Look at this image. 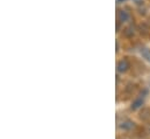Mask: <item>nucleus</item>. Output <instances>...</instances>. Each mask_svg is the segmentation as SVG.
I'll use <instances>...</instances> for the list:
<instances>
[{
  "instance_id": "nucleus-1",
  "label": "nucleus",
  "mask_w": 150,
  "mask_h": 139,
  "mask_svg": "<svg viewBox=\"0 0 150 139\" xmlns=\"http://www.w3.org/2000/svg\"><path fill=\"white\" fill-rule=\"evenodd\" d=\"M130 68V62H129V60L128 59H121L119 62H117V64H116V70H117V72H120V74H123V72H127L128 70Z\"/></svg>"
},
{
  "instance_id": "nucleus-2",
  "label": "nucleus",
  "mask_w": 150,
  "mask_h": 139,
  "mask_svg": "<svg viewBox=\"0 0 150 139\" xmlns=\"http://www.w3.org/2000/svg\"><path fill=\"white\" fill-rule=\"evenodd\" d=\"M136 90H137V85H136L135 83H133V82H129V83L126 85L125 91H123V94H125V96H126L125 101L128 100V98H130V97L136 92Z\"/></svg>"
},
{
  "instance_id": "nucleus-3",
  "label": "nucleus",
  "mask_w": 150,
  "mask_h": 139,
  "mask_svg": "<svg viewBox=\"0 0 150 139\" xmlns=\"http://www.w3.org/2000/svg\"><path fill=\"white\" fill-rule=\"evenodd\" d=\"M116 19H117L119 22L123 24V22H127V21L130 19V16H129V14H128L127 11H125V9H120V8H119L117 12H116Z\"/></svg>"
},
{
  "instance_id": "nucleus-4",
  "label": "nucleus",
  "mask_w": 150,
  "mask_h": 139,
  "mask_svg": "<svg viewBox=\"0 0 150 139\" xmlns=\"http://www.w3.org/2000/svg\"><path fill=\"white\" fill-rule=\"evenodd\" d=\"M136 29H137V32L140 33V35H142V36H148V35L150 34V27L147 22H141V24H139L137 27H136Z\"/></svg>"
},
{
  "instance_id": "nucleus-5",
  "label": "nucleus",
  "mask_w": 150,
  "mask_h": 139,
  "mask_svg": "<svg viewBox=\"0 0 150 139\" xmlns=\"http://www.w3.org/2000/svg\"><path fill=\"white\" fill-rule=\"evenodd\" d=\"M119 128H120L121 130H123V131H130V130H133V129L135 128V123L132 122V120H129V119H126V120H123V122L119 125Z\"/></svg>"
},
{
  "instance_id": "nucleus-6",
  "label": "nucleus",
  "mask_w": 150,
  "mask_h": 139,
  "mask_svg": "<svg viewBox=\"0 0 150 139\" xmlns=\"http://www.w3.org/2000/svg\"><path fill=\"white\" fill-rule=\"evenodd\" d=\"M136 28L134 27V26H127L126 28H123V32H122V35L125 36V37H127V39H132L135 33H136Z\"/></svg>"
},
{
  "instance_id": "nucleus-7",
  "label": "nucleus",
  "mask_w": 150,
  "mask_h": 139,
  "mask_svg": "<svg viewBox=\"0 0 150 139\" xmlns=\"http://www.w3.org/2000/svg\"><path fill=\"white\" fill-rule=\"evenodd\" d=\"M139 118L142 122H148L150 119V107H142V110L139 113Z\"/></svg>"
},
{
  "instance_id": "nucleus-8",
  "label": "nucleus",
  "mask_w": 150,
  "mask_h": 139,
  "mask_svg": "<svg viewBox=\"0 0 150 139\" xmlns=\"http://www.w3.org/2000/svg\"><path fill=\"white\" fill-rule=\"evenodd\" d=\"M143 103H144V96L141 95V97H137V98L133 102V104H132V106H130V109H132V110H137L139 107H141V106L143 105Z\"/></svg>"
},
{
  "instance_id": "nucleus-9",
  "label": "nucleus",
  "mask_w": 150,
  "mask_h": 139,
  "mask_svg": "<svg viewBox=\"0 0 150 139\" xmlns=\"http://www.w3.org/2000/svg\"><path fill=\"white\" fill-rule=\"evenodd\" d=\"M140 53H141L143 59H146L148 62H150V48H148V47H141L140 48Z\"/></svg>"
},
{
  "instance_id": "nucleus-10",
  "label": "nucleus",
  "mask_w": 150,
  "mask_h": 139,
  "mask_svg": "<svg viewBox=\"0 0 150 139\" xmlns=\"http://www.w3.org/2000/svg\"><path fill=\"white\" fill-rule=\"evenodd\" d=\"M139 13L142 14V15H144V14L147 13V8H146V7H140V8H139Z\"/></svg>"
},
{
  "instance_id": "nucleus-11",
  "label": "nucleus",
  "mask_w": 150,
  "mask_h": 139,
  "mask_svg": "<svg viewBox=\"0 0 150 139\" xmlns=\"http://www.w3.org/2000/svg\"><path fill=\"white\" fill-rule=\"evenodd\" d=\"M115 46H116V49H115V53L117 54V53L120 52V43H119V41H117V40L115 41Z\"/></svg>"
},
{
  "instance_id": "nucleus-12",
  "label": "nucleus",
  "mask_w": 150,
  "mask_h": 139,
  "mask_svg": "<svg viewBox=\"0 0 150 139\" xmlns=\"http://www.w3.org/2000/svg\"><path fill=\"white\" fill-rule=\"evenodd\" d=\"M120 29H121V22L116 21V33H119V32H120Z\"/></svg>"
},
{
  "instance_id": "nucleus-13",
  "label": "nucleus",
  "mask_w": 150,
  "mask_h": 139,
  "mask_svg": "<svg viewBox=\"0 0 150 139\" xmlns=\"http://www.w3.org/2000/svg\"><path fill=\"white\" fill-rule=\"evenodd\" d=\"M148 133H150V124L148 125Z\"/></svg>"
}]
</instances>
